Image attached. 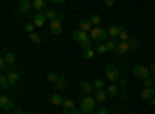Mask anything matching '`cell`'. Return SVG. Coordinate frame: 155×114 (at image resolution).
Listing matches in <instances>:
<instances>
[{"label":"cell","mask_w":155,"mask_h":114,"mask_svg":"<svg viewBox=\"0 0 155 114\" xmlns=\"http://www.w3.org/2000/svg\"><path fill=\"white\" fill-rule=\"evenodd\" d=\"M138 40H135V39H130L129 42H120L118 43V46H116V53H118L120 56L121 54H126V53H129V51H135V49L138 48Z\"/></svg>","instance_id":"cell-1"},{"label":"cell","mask_w":155,"mask_h":114,"mask_svg":"<svg viewBox=\"0 0 155 114\" xmlns=\"http://www.w3.org/2000/svg\"><path fill=\"white\" fill-rule=\"evenodd\" d=\"M95 106H96V99L95 97H90V96H85L81 99V111L85 112V114H92L95 111Z\"/></svg>","instance_id":"cell-2"},{"label":"cell","mask_w":155,"mask_h":114,"mask_svg":"<svg viewBox=\"0 0 155 114\" xmlns=\"http://www.w3.org/2000/svg\"><path fill=\"white\" fill-rule=\"evenodd\" d=\"M107 34H109V32H107L104 28H101V26H93V29L90 31V39L99 45V43H102V42L107 39Z\"/></svg>","instance_id":"cell-3"},{"label":"cell","mask_w":155,"mask_h":114,"mask_svg":"<svg viewBox=\"0 0 155 114\" xmlns=\"http://www.w3.org/2000/svg\"><path fill=\"white\" fill-rule=\"evenodd\" d=\"M134 75L137 79L146 80L147 77H150V72H149V68H146L143 65H137V66H134Z\"/></svg>","instance_id":"cell-4"},{"label":"cell","mask_w":155,"mask_h":114,"mask_svg":"<svg viewBox=\"0 0 155 114\" xmlns=\"http://www.w3.org/2000/svg\"><path fill=\"white\" fill-rule=\"evenodd\" d=\"M106 77L110 80V82H115L116 79L120 77V71L116 69L113 65H110V63H107L106 65Z\"/></svg>","instance_id":"cell-5"},{"label":"cell","mask_w":155,"mask_h":114,"mask_svg":"<svg viewBox=\"0 0 155 114\" xmlns=\"http://www.w3.org/2000/svg\"><path fill=\"white\" fill-rule=\"evenodd\" d=\"M0 108H2L3 111H12V108H14L12 99L8 97V96H2L0 97Z\"/></svg>","instance_id":"cell-6"},{"label":"cell","mask_w":155,"mask_h":114,"mask_svg":"<svg viewBox=\"0 0 155 114\" xmlns=\"http://www.w3.org/2000/svg\"><path fill=\"white\" fill-rule=\"evenodd\" d=\"M31 9H33V5H31V2H28V0H23V2H20L19 6H17V12L20 16L28 14V12H31Z\"/></svg>","instance_id":"cell-7"},{"label":"cell","mask_w":155,"mask_h":114,"mask_svg":"<svg viewBox=\"0 0 155 114\" xmlns=\"http://www.w3.org/2000/svg\"><path fill=\"white\" fill-rule=\"evenodd\" d=\"M123 29H126L124 25H113V26H110V28H109V35H110V39H116Z\"/></svg>","instance_id":"cell-8"},{"label":"cell","mask_w":155,"mask_h":114,"mask_svg":"<svg viewBox=\"0 0 155 114\" xmlns=\"http://www.w3.org/2000/svg\"><path fill=\"white\" fill-rule=\"evenodd\" d=\"M6 75H8V80H9V85L11 86H16L19 83V72L16 69H9L6 72Z\"/></svg>","instance_id":"cell-9"},{"label":"cell","mask_w":155,"mask_h":114,"mask_svg":"<svg viewBox=\"0 0 155 114\" xmlns=\"http://www.w3.org/2000/svg\"><path fill=\"white\" fill-rule=\"evenodd\" d=\"M44 12H45L47 19H50L51 22H53V20H62V19H64V16H62V14H58V11H54L53 8H48V9L44 11Z\"/></svg>","instance_id":"cell-10"},{"label":"cell","mask_w":155,"mask_h":114,"mask_svg":"<svg viewBox=\"0 0 155 114\" xmlns=\"http://www.w3.org/2000/svg\"><path fill=\"white\" fill-rule=\"evenodd\" d=\"M50 29H51V32H53V34L61 35V34H62V23H61V20L50 22Z\"/></svg>","instance_id":"cell-11"},{"label":"cell","mask_w":155,"mask_h":114,"mask_svg":"<svg viewBox=\"0 0 155 114\" xmlns=\"http://www.w3.org/2000/svg\"><path fill=\"white\" fill-rule=\"evenodd\" d=\"M62 109H64V114H73L74 112V102L73 100H70V99H67L65 102H64V105H62Z\"/></svg>","instance_id":"cell-12"},{"label":"cell","mask_w":155,"mask_h":114,"mask_svg":"<svg viewBox=\"0 0 155 114\" xmlns=\"http://www.w3.org/2000/svg\"><path fill=\"white\" fill-rule=\"evenodd\" d=\"M31 5H33V8H34V9H37L39 12H44V11H47V9H48V8H47V2H45V0H33Z\"/></svg>","instance_id":"cell-13"},{"label":"cell","mask_w":155,"mask_h":114,"mask_svg":"<svg viewBox=\"0 0 155 114\" xmlns=\"http://www.w3.org/2000/svg\"><path fill=\"white\" fill-rule=\"evenodd\" d=\"M45 20H47L45 12H36V14H34V25H36V26H44Z\"/></svg>","instance_id":"cell-14"},{"label":"cell","mask_w":155,"mask_h":114,"mask_svg":"<svg viewBox=\"0 0 155 114\" xmlns=\"http://www.w3.org/2000/svg\"><path fill=\"white\" fill-rule=\"evenodd\" d=\"M79 29L84 31V32L93 29V25H92V22H90V19H82V20L79 22Z\"/></svg>","instance_id":"cell-15"},{"label":"cell","mask_w":155,"mask_h":114,"mask_svg":"<svg viewBox=\"0 0 155 114\" xmlns=\"http://www.w3.org/2000/svg\"><path fill=\"white\" fill-rule=\"evenodd\" d=\"M73 37H74V40H78L79 43H82V42H85V40L90 39V37H87V32H84V31H81V29L74 31V32H73Z\"/></svg>","instance_id":"cell-16"},{"label":"cell","mask_w":155,"mask_h":114,"mask_svg":"<svg viewBox=\"0 0 155 114\" xmlns=\"http://www.w3.org/2000/svg\"><path fill=\"white\" fill-rule=\"evenodd\" d=\"M93 90H95V88H93V83H90V82H82V83H81V93H82V94L88 96Z\"/></svg>","instance_id":"cell-17"},{"label":"cell","mask_w":155,"mask_h":114,"mask_svg":"<svg viewBox=\"0 0 155 114\" xmlns=\"http://www.w3.org/2000/svg\"><path fill=\"white\" fill-rule=\"evenodd\" d=\"M141 97L144 100H150L152 97H155V90L153 88H144V90L141 91Z\"/></svg>","instance_id":"cell-18"},{"label":"cell","mask_w":155,"mask_h":114,"mask_svg":"<svg viewBox=\"0 0 155 114\" xmlns=\"http://www.w3.org/2000/svg\"><path fill=\"white\" fill-rule=\"evenodd\" d=\"M51 105H54V106H59V105H64V102H65V99H64L61 94H53L51 96Z\"/></svg>","instance_id":"cell-19"},{"label":"cell","mask_w":155,"mask_h":114,"mask_svg":"<svg viewBox=\"0 0 155 114\" xmlns=\"http://www.w3.org/2000/svg\"><path fill=\"white\" fill-rule=\"evenodd\" d=\"M3 57H5V60H6V65H8V66H12V65L16 63V54L12 53V51H8Z\"/></svg>","instance_id":"cell-20"},{"label":"cell","mask_w":155,"mask_h":114,"mask_svg":"<svg viewBox=\"0 0 155 114\" xmlns=\"http://www.w3.org/2000/svg\"><path fill=\"white\" fill-rule=\"evenodd\" d=\"M54 88H58V90H64L65 88V75L64 74H59L58 80L54 82Z\"/></svg>","instance_id":"cell-21"},{"label":"cell","mask_w":155,"mask_h":114,"mask_svg":"<svg viewBox=\"0 0 155 114\" xmlns=\"http://www.w3.org/2000/svg\"><path fill=\"white\" fill-rule=\"evenodd\" d=\"M0 85H2V91H6L8 88H11L9 80H8V75H6V74H2V75H0Z\"/></svg>","instance_id":"cell-22"},{"label":"cell","mask_w":155,"mask_h":114,"mask_svg":"<svg viewBox=\"0 0 155 114\" xmlns=\"http://www.w3.org/2000/svg\"><path fill=\"white\" fill-rule=\"evenodd\" d=\"M95 99L98 100V102H104V100L107 99V90H99V91H96Z\"/></svg>","instance_id":"cell-23"},{"label":"cell","mask_w":155,"mask_h":114,"mask_svg":"<svg viewBox=\"0 0 155 114\" xmlns=\"http://www.w3.org/2000/svg\"><path fill=\"white\" fill-rule=\"evenodd\" d=\"M93 88L96 91H99V90H106V82L102 80V79H96L95 82H93Z\"/></svg>","instance_id":"cell-24"},{"label":"cell","mask_w":155,"mask_h":114,"mask_svg":"<svg viewBox=\"0 0 155 114\" xmlns=\"http://www.w3.org/2000/svg\"><path fill=\"white\" fill-rule=\"evenodd\" d=\"M107 94H109L110 97H115L116 94H118V86H116L115 83H110V85L107 86Z\"/></svg>","instance_id":"cell-25"},{"label":"cell","mask_w":155,"mask_h":114,"mask_svg":"<svg viewBox=\"0 0 155 114\" xmlns=\"http://www.w3.org/2000/svg\"><path fill=\"white\" fill-rule=\"evenodd\" d=\"M28 37H30V42H33L34 45H41V43H42V37L39 35V34H36V32L30 34Z\"/></svg>","instance_id":"cell-26"},{"label":"cell","mask_w":155,"mask_h":114,"mask_svg":"<svg viewBox=\"0 0 155 114\" xmlns=\"http://www.w3.org/2000/svg\"><path fill=\"white\" fill-rule=\"evenodd\" d=\"M106 46H107V51H116V46H118V43H116L115 39H110V40H107Z\"/></svg>","instance_id":"cell-27"},{"label":"cell","mask_w":155,"mask_h":114,"mask_svg":"<svg viewBox=\"0 0 155 114\" xmlns=\"http://www.w3.org/2000/svg\"><path fill=\"white\" fill-rule=\"evenodd\" d=\"M118 39H120L121 42H129V40H130V35H129V32H127L126 29H123V31L120 32V35H118Z\"/></svg>","instance_id":"cell-28"},{"label":"cell","mask_w":155,"mask_h":114,"mask_svg":"<svg viewBox=\"0 0 155 114\" xmlns=\"http://www.w3.org/2000/svg\"><path fill=\"white\" fill-rule=\"evenodd\" d=\"M93 56H95V51H93V49H85V51H82V57H84L85 60L93 59Z\"/></svg>","instance_id":"cell-29"},{"label":"cell","mask_w":155,"mask_h":114,"mask_svg":"<svg viewBox=\"0 0 155 114\" xmlns=\"http://www.w3.org/2000/svg\"><path fill=\"white\" fill-rule=\"evenodd\" d=\"M144 82V88H153L155 86V79L153 77H147L146 80H143Z\"/></svg>","instance_id":"cell-30"},{"label":"cell","mask_w":155,"mask_h":114,"mask_svg":"<svg viewBox=\"0 0 155 114\" xmlns=\"http://www.w3.org/2000/svg\"><path fill=\"white\" fill-rule=\"evenodd\" d=\"M92 43H93V40H92V39H88V40L82 42V43H81L82 51H85V49H92Z\"/></svg>","instance_id":"cell-31"},{"label":"cell","mask_w":155,"mask_h":114,"mask_svg":"<svg viewBox=\"0 0 155 114\" xmlns=\"http://www.w3.org/2000/svg\"><path fill=\"white\" fill-rule=\"evenodd\" d=\"M58 77H59V74H56V72H53V71H51V72H48V75H47V80L54 83V82L58 80Z\"/></svg>","instance_id":"cell-32"},{"label":"cell","mask_w":155,"mask_h":114,"mask_svg":"<svg viewBox=\"0 0 155 114\" xmlns=\"http://www.w3.org/2000/svg\"><path fill=\"white\" fill-rule=\"evenodd\" d=\"M96 51H98L99 54H106V53H107V46H106V43H99V45L96 46Z\"/></svg>","instance_id":"cell-33"},{"label":"cell","mask_w":155,"mask_h":114,"mask_svg":"<svg viewBox=\"0 0 155 114\" xmlns=\"http://www.w3.org/2000/svg\"><path fill=\"white\" fill-rule=\"evenodd\" d=\"M90 22H92V25H101V17L98 16V14H93L92 17H90Z\"/></svg>","instance_id":"cell-34"},{"label":"cell","mask_w":155,"mask_h":114,"mask_svg":"<svg viewBox=\"0 0 155 114\" xmlns=\"http://www.w3.org/2000/svg\"><path fill=\"white\" fill-rule=\"evenodd\" d=\"M34 26H36L34 23H27V25H25V29H27L30 34H33V31H34Z\"/></svg>","instance_id":"cell-35"},{"label":"cell","mask_w":155,"mask_h":114,"mask_svg":"<svg viewBox=\"0 0 155 114\" xmlns=\"http://www.w3.org/2000/svg\"><path fill=\"white\" fill-rule=\"evenodd\" d=\"M6 66H8V65H6V60H5V57H2V59H0V68H2V69L5 71V69H6Z\"/></svg>","instance_id":"cell-36"},{"label":"cell","mask_w":155,"mask_h":114,"mask_svg":"<svg viewBox=\"0 0 155 114\" xmlns=\"http://www.w3.org/2000/svg\"><path fill=\"white\" fill-rule=\"evenodd\" d=\"M149 72H150V77L155 79V63H152V65L149 66Z\"/></svg>","instance_id":"cell-37"},{"label":"cell","mask_w":155,"mask_h":114,"mask_svg":"<svg viewBox=\"0 0 155 114\" xmlns=\"http://www.w3.org/2000/svg\"><path fill=\"white\" fill-rule=\"evenodd\" d=\"M98 114H109V109H107L106 106H102V108L98 109Z\"/></svg>","instance_id":"cell-38"},{"label":"cell","mask_w":155,"mask_h":114,"mask_svg":"<svg viewBox=\"0 0 155 114\" xmlns=\"http://www.w3.org/2000/svg\"><path fill=\"white\" fill-rule=\"evenodd\" d=\"M14 114H31V112H28V111H23L22 108H17V109L14 111Z\"/></svg>","instance_id":"cell-39"},{"label":"cell","mask_w":155,"mask_h":114,"mask_svg":"<svg viewBox=\"0 0 155 114\" xmlns=\"http://www.w3.org/2000/svg\"><path fill=\"white\" fill-rule=\"evenodd\" d=\"M113 5H115V0H106V6L110 8V6H113Z\"/></svg>","instance_id":"cell-40"},{"label":"cell","mask_w":155,"mask_h":114,"mask_svg":"<svg viewBox=\"0 0 155 114\" xmlns=\"http://www.w3.org/2000/svg\"><path fill=\"white\" fill-rule=\"evenodd\" d=\"M53 3H56V5H64V0H53Z\"/></svg>","instance_id":"cell-41"},{"label":"cell","mask_w":155,"mask_h":114,"mask_svg":"<svg viewBox=\"0 0 155 114\" xmlns=\"http://www.w3.org/2000/svg\"><path fill=\"white\" fill-rule=\"evenodd\" d=\"M149 103H150V106H155V97H152V99L149 100Z\"/></svg>","instance_id":"cell-42"},{"label":"cell","mask_w":155,"mask_h":114,"mask_svg":"<svg viewBox=\"0 0 155 114\" xmlns=\"http://www.w3.org/2000/svg\"><path fill=\"white\" fill-rule=\"evenodd\" d=\"M73 114H84V112H82V111H79V109H74V112H73Z\"/></svg>","instance_id":"cell-43"},{"label":"cell","mask_w":155,"mask_h":114,"mask_svg":"<svg viewBox=\"0 0 155 114\" xmlns=\"http://www.w3.org/2000/svg\"><path fill=\"white\" fill-rule=\"evenodd\" d=\"M132 114H138V112H132Z\"/></svg>","instance_id":"cell-44"},{"label":"cell","mask_w":155,"mask_h":114,"mask_svg":"<svg viewBox=\"0 0 155 114\" xmlns=\"http://www.w3.org/2000/svg\"><path fill=\"white\" fill-rule=\"evenodd\" d=\"M153 90H155V86H153Z\"/></svg>","instance_id":"cell-45"},{"label":"cell","mask_w":155,"mask_h":114,"mask_svg":"<svg viewBox=\"0 0 155 114\" xmlns=\"http://www.w3.org/2000/svg\"><path fill=\"white\" fill-rule=\"evenodd\" d=\"M92 114H95V112H92Z\"/></svg>","instance_id":"cell-46"}]
</instances>
